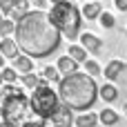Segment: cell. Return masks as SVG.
Segmentation results:
<instances>
[{
	"label": "cell",
	"instance_id": "obj_1",
	"mask_svg": "<svg viewBox=\"0 0 127 127\" xmlns=\"http://www.w3.org/2000/svg\"><path fill=\"white\" fill-rule=\"evenodd\" d=\"M60 31L51 22L49 13L36 9L27 11L16 22V42L22 54L31 58H47L60 47Z\"/></svg>",
	"mask_w": 127,
	"mask_h": 127
},
{
	"label": "cell",
	"instance_id": "obj_2",
	"mask_svg": "<svg viewBox=\"0 0 127 127\" xmlns=\"http://www.w3.org/2000/svg\"><path fill=\"white\" fill-rule=\"evenodd\" d=\"M58 96L74 112H87L89 107H94V103L98 98V85H96L94 76H89L87 71L85 74L74 71V74H67L60 78Z\"/></svg>",
	"mask_w": 127,
	"mask_h": 127
},
{
	"label": "cell",
	"instance_id": "obj_3",
	"mask_svg": "<svg viewBox=\"0 0 127 127\" xmlns=\"http://www.w3.org/2000/svg\"><path fill=\"white\" fill-rule=\"evenodd\" d=\"M80 16H83L80 9L76 4H71L69 0H56L49 11V18L56 25V29L69 40L78 38V33H80Z\"/></svg>",
	"mask_w": 127,
	"mask_h": 127
},
{
	"label": "cell",
	"instance_id": "obj_4",
	"mask_svg": "<svg viewBox=\"0 0 127 127\" xmlns=\"http://www.w3.org/2000/svg\"><path fill=\"white\" fill-rule=\"evenodd\" d=\"M29 105H31V109H33V114L38 118H51L54 112L60 107V96L47 83H42V85H38L33 89V94L29 98Z\"/></svg>",
	"mask_w": 127,
	"mask_h": 127
},
{
	"label": "cell",
	"instance_id": "obj_5",
	"mask_svg": "<svg viewBox=\"0 0 127 127\" xmlns=\"http://www.w3.org/2000/svg\"><path fill=\"white\" fill-rule=\"evenodd\" d=\"M27 105H29V100H27V96H25L22 92H16V94H11V96H4L2 103H0V116H2L4 121L18 123V121L25 116Z\"/></svg>",
	"mask_w": 127,
	"mask_h": 127
},
{
	"label": "cell",
	"instance_id": "obj_6",
	"mask_svg": "<svg viewBox=\"0 0 127 127\" xmlns=\"http://www.w3.org/2000/svg\"><path fill=\"white\" fill-rule=\"evenodd\" d=\"M71 112H74V109H71L69 105H65V103H63V105H60V107L54 112V116H51L49 121H51V123H54L56 127H69L71 123H74V121H76Z\"/></svg>",
	"mask_w": 127,
	"mask_h": 127
},
{
	"label": "cell",
	"instance_id": "obj_7",
	"mask_svg": "<svg viewBox=\"0 0 127 127\" xmlns=\"http://www.w3.org/2000/svg\"><path fill=\"white\" fill-rule=\"evenodd\" d=\"M125 63L123 60H118V58H112L107 65H105V78L107 80H116V78H121L123 76V71H125Z\"/></svg>",
	"mask_w": 127,
	"mask_h": 127
},
{
	"label": "cell",
	"instance_id": "obj_8",
	"mask_svg": "<svg viewBox=\"0 0 127 127\" xmlns=\"http://www.w3.org/2000/svg\"><path fill=\"white\" fill-rule=\"evenodd\" d=\"M80 45H83L87 51H92V54H98V51L103 49V40H100L98 36H94V33H83V36H80Z\"/></svg>",
	"mask_w": 127,
	"mask_h": 127
},
{
	"label": "cell",
	"instance_id": "obj_9",
	"mask_svg": "<svg viewBox=\"0 0 127 127\" xmlns=\"http://www.w3.org/2000/svg\"><path fill=\"white\" fill-rule=\"evenodd\" d=\"M0 51H2L4 58H16V56L20 54V47H18L16 40H11L9 36H4V38L0 40Z\"/></svg>",
	"mask_w": 127,
	"mask_h": 127
},
{
	"label": "cell",
	"instance_id": "obj_10",
	"mask_svg": "<svg viewBox=\"0 0 127 127\" xmlns=\"http://www.w3.org/2000/svg\"><path fill=\"white\" fill-rule=\"evenodd\" d=\"M80 13H83L87 20H96V18L103 13V4H100V2H96V0H89V2H85V4H83Z\"/></svg>",
	"mask_w": 127,
	"mask_h": 127
},
{
	"label": "cell",
	"instance_id": "obj_11",
	"mask_svg": "<svg viewBox=\"0 0 127 127\" xmlns=\"http://www.w3.org/2000/svg\"><path fill=\"white\" fill-rule=\"evenodd\" d=\"M13 67H16L18 71H22V74L33 71V58L27 56V54H18V56L13 58Z\"/></svg>",
	"mask_w": 127,
	"mask_h": 127
},
{
	"label": "cell",
	"instance_id": "obj_12",
	"mask_svg": "<svg viewBox=\"0 0 127 127\" xmlns=\"http://www.w3.org/2000/svg\"><path fill=\"white\" fill-rule=\"evenodd\" d=\"M58 69H60V74H63V76L74 74V71H78V60H74V58L67 54V56L58 58Z\"/></svg>",
	"mask_w": 127,
	"mask_h": 127
},
{
	"label": "cell",
	"instance_id": "obj_13",
	"mask_svg": "<svg viewBox=\"0 0 127 127\" xmlns=\"http://www.w3.org/2000/svg\"><path fill=\"white\" fill-rule=\"evenodd\" d=\"M98 96H100L105 103H114V100L118 98V89H116V85L105 83L103 87H98Z\"/></svg>",
	"mask_w": 127,
	"mask_h": 127
},
{
	"label": "cell",
	"instance_id": "obj_14",
	"mask_svg": "<svg viewBox=\"0 0 127 127\" xmlns=\"http://www.w3.org/2000/svg\"><path fill=\"white\" fill-rule=\"evenodd\" d=\"M42 83H47L45 80V76H36L33 71H27L25 76H22V85L27 87V89H36L38 85H42Z\"/></svg>",
	"mask_w": 127,
	"mask_h": 127
},
{
	"label": "cell",
	"instance_id": "obj_15",
	"mask_svg": "<svg viewBox=\"0 0 127 127\" xmlns=\"http://www.w3.org/2000/svg\"><path fill=\"white\" fill-rule=\"evenodd\" d=\"M74 123H76V127H96L98 116H96V114H92V112H85V114H80Z\"/></svg>",
	"mask_w": 127,
	"mask_h": 127
},
{
	"label": "cell",
	"instance_id": "obj_16",
	"mask_svg": "<svg viewBox=\"0 0 127 127\" xmlns=\"http://www.w3.org/2000/svg\"><path fill=\"white\" fill-rule=\"evenodd\" d=\"M98 121H100L103 125H116V123L121 121V116H118V112H114V109H103V112L98 114Z\"/></svg>",
	"mask_w": 127,
	"mask_h": 127
},
{
	"label": "cell",
	"instance_id": "obj_17",
	"mask_svg": "<svg viewBox=\"0 0 127 127\" xmlns=\"http://www.w3.org/2000/svg\"><path fill=\"white\" fill-rule=\"evenodd\" d=\"M27 11H29V2H27V0H16V4H13V9H11V20L18 22Z\"/></svg>",
	"mask_w": 127,
	"mask_h": 127
},
{
	"label": "cell",
	"instance_id": "obj_18",
	"mask_svg": "<svg viewBox=\"0 0 127 127\" xmlns=\"http://www.w3.org/2000/svg\"><path fill=\"white\" fill-rule=\"evenodd\" d=\"M74 60H78V63H85L87 60V49L83 47V45H69V51H67Z\"/></svg>",
	"mask_w": 127,
	"mask_h": 127
},
{
	"label": "cell",
	"instance_id": "obj_19",
	"mask_svg": "<svg viewBox=\"0 0 127 127\" xmlns=\"http://www.w3.org/2000/svg\"><path fill=\"white\" fill-rule=\"evenodd\" d=\"M42 76H45V80H47V83H60V78H63L58 67H45Z\"/></svg>",
	"mask_w": 127,
	"mask_h": 127
},
{
	"label": "cell",
	"instance_id": "obj_20",
	"mask_svg": "<svg viewBox=\"0 0 127 127\" xmlns=\"http://www.w3.org/2000/svg\"><path fill=\"white\" fill-rule=\"evenodd\" d=\"M16 31V20H7V18H2L0 20V36L4 38V36H11Z\"/></svg>",
	"mask_w": 127,
	"mask_h": 127
},
{
	"label": "cell",
	"instance_id": "obj_21",
	"mask_svg": "<svg viewBox=\"0 0 127 127\" xmlns=\"http://www.w3.org/2000/svg\"><path fill=\"white\" fill-rule=\"evenodd\" d=\"M98 22H100V27H105V29H114V25H116L114 16L107 13V11H103V13L98 16Z\"/></svg>",
	"mask_w": 127,
	"mask_h": 127
},
{
	"label": "cell",
	"instance_id": "obj_22",
	"mask_svg": "<svg viewBox=\"0 0 127 127\" xmlns=\"http://www.w3.org/2000/svg\"><path fill=\"white\" fill-rule=\"evenodd\" d=\"M85 71L89 74V76H100V65L96 63V60H85Z\"/></svg>",
	"mask_w": 127,
	"mask_h": 127
},
{
	"label": "cell",
	"instance_id": "obj_23",
	"mask_svg": "<svg viewBox=\"0 0 127 127\" xmlns=\"http://www.w3.org/2000/svg\"><path fill=\"white\" fill-rule=\"evenodd\" d=\"M2 78L4 83H16V67H2Z\"/></svg>",
	"mask_w": 127,
	"mask_h": 127
},
{
	"label": "cell",
	"instance_id": "obj_24",
	"mask_svg": "<svg viewBox=\"0 0 127 127\" xmlns=\"http://www.w3.org/2000/svg\"><path fill=\"white\" fill-rule=\"evenodd\" d=\"M13 4H16V0H0V11L2 13H11Z\"/></svg>",
	"mask_w": 127,
	"mask_h": 127
},
{
	"label": "cell",
	"instance_id": "obj_25",
	"mask_svg": "<svg viewBox=\"0 0 127 127\" xmlns=\"http://www.w3.org/2000/svg\"><path fill=\"white\" fill-rule=\"evenodd\" d=\"M16 92H22V89H20V87H16L13 83H7V85L2 87V94H4V96H11V94H16Z\"/></svg>",
	"mask_w": 127,
	"mask_h": 127
},
{
	"label": "cell",
	"instance_id": "obj_26",
	"mask_svg": "<svg viewBox=\"0 0 127 127\" xmlns=\"http://www.w3.org/2000/svg\"><path fill=\"white\" fill-rule=\"evenodd\" d=\"M114 4L118 11H127V0H114Z\"/></svg>",
	"mask_w": 127,
	"mask_h": 127
},
{
	"label": "cell",
	"instance_id": "obj_27",
	"mask_svg": "<svg viewBox=\"0 0 127 127\" xmlns=\"http://www.w3.org/2000/svg\"><path fill=\"white\" fill-rule=\"evenodd\" d=\"M20 127H45L42 123H36V121H27V123H22Z\"/></svg>",
	"mask_w": 127,
	"mask_h": 127
},
{
	"label": "cell",
	"instance_id": "obj_28",
	"mask_svg": "<svg viewBox=\"0 0 127 127\" xmlns=\"http://www.w3.org/2000/svg\"><path fill=\"white\" fill-rule=\"evenodd\" d=\"M0 127H18V125L11 123V121H4V118H2V121H0Z\"/></svg>",
	"mask_w": 127,
	"mask_h": 127
},
{
	"label": "cell",
	"instance_id": "obj_29",
	"mask_svg": "<svg viewBox=\"0 0 127 127\" xmlns=\"http://www.w3.org/2000/svg\"><path fill=\"white\" fill-rule=\"evenodd\" d=\"M47 2H49V0H33V4H38V7H45Z\"/></svg>",
	"mask_w": 127,
	"mask_h": 127
},
{
	"label": "cell",
	"instance_id": "obj_30",
	"mask_svg": "<svg viewBox=\"0 0 127 127\" xmlns=\"http://www.w3.org/2000/svg\"><path fill=\"white\" fill-rule=\"evenodd\" d=\"M4 67V56H2V51H0V69Z\"/></svg>",
	"mask_w": 127,
	"mask_h": 127
},
{
	"label": "cell",
	"instance_id": "obj_31",
	"mask_svg": "<svg viewBox=\"0 0 127 127\" xmlns=\"http://www.w3.org/2000/svg\"><path fill=\"white\" fill-rule=\"evenodd\" d=\"M2 83H4V78H2V69H0V85H2Z\"/></svg>",
	"mask_w": 127,
	"mask_h": 127
},
{
	"label": "cell",
	"instance_id": "obj_32",
	"mask_svg": "<svg viewBox=\"0 0 127 127\" xmlns=\"http://www.w3.org/2000/svg\"><path fill=\"white\" fill-rule=\"evenodd\" d=\"M2 98H4V94H2V87H0V103H2Z\"/></svg>",
	"mask_w": 127,
	"mask_h": 127
},
{
	"label": "cell",
	"instance_id": "obj_33",
	"mask_svg": "<svg viewBox=\"0 0 127 127\" xmlns=\"http://www.w3.org/2000/svg\"><path fill=\"white\" fill-rule=\"evenodd\" d=\"M123 112H125V116H127V103H125V107H123Z\"/></svg>",
	"mask_w": 127,
	"mask_h": 127
},
{
	"label": "cell",
	"instance_id": "obj_34",
	"mask_svg": "<svg viewBox=\"0 0 127 127\" xmlns=\"http://www.w3.org/2000/svg\"><path fill=\"white\" fill-rule=\"evenodd\" d=\"M0 20H2V11H0Z\"/></svg>",
	"mask_w": 127,
	"mask_h": 127
}]
</instances>
